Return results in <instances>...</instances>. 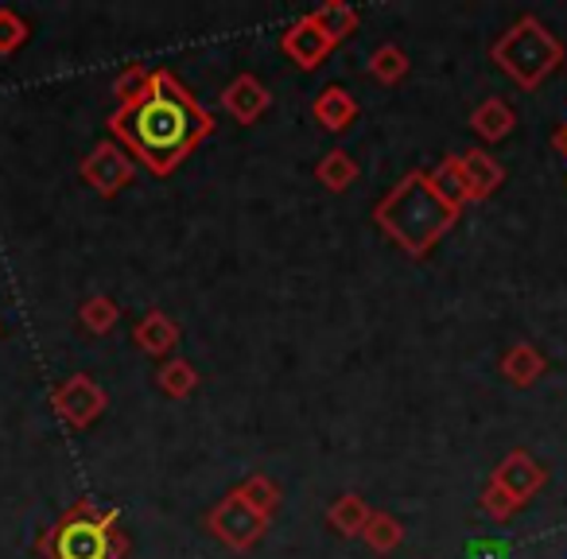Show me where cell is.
<instances>
[{
	"label": "cell",
	"instance_id": "30bf717a",
	"mask_svg": "<svg viewBox=\"0 0 567 559\" xmlns=\"http://www.w3.org/2000/svg\"><path fill=\"white\" fill-rule=\"evenodd\" d=\"M221 110L237 121V125H257L268 110H272V94L257 74H237L226 90H221Z\"/></svg>",
	"mask_w": 567,
	"mask_h": 559
},
{
	"label": "cell",
	"instance_id": "8992f818",
	"mask_svg": "<svg viewBox=\"0 0 567 559\" xmlns=\"http://www.w3.org/2000/svg\"><path fill=\"white\" fill-rule=\"evenodd\" d=\"M79 175L86 187H94L102 198H117L121 190L133 183L136 175V159L121 148L117 141H102L90 148V156H82Z\"/></svg>",
	"mask_w": 567,
	"mask_h": 559
},
{
	"label": "cell",
	"instance_id": "7a4b0ae2",
	"mask_svg": "<svg viewBox=\"0 0 567 559\" xmlns=\"http://www.w3.org/2000/svg\"><path fill=\"white\" fill-rule=\"evenodd\" d=\"M373 221L378 229L404 252V257L420 260L451 234L458 214L435 195L427 172H409L378 206H373Z\"/></svg>",
	"mask_w": 567,
	"mask_h": 559
},
{
	"label": "cell",
	"instance_id": "7c38bea8",
	"mask_svg": "<svg viewBox=\"0 0 567 559\" xmlns=\"http://www.w3.org/2000/svg\"><path fill=\"white\" fill-rule=\"evenodd\" d=\"M458 159V172H463V183H466V195H471V203H486V198L497 195V187L505 183V167L497 164L489 152L482 148H471L463 152Z\"/></svg>",
	"mask_w": 567,
	"mask_h": 559
},
{
	"label": "cell",
	"instance_id": "2e32d148",
	"mask_svg": "<svg viewBox=\"0 0 567 559\" xmlns=\"http://www.w3.org/2000/svg\"><path fill=\"white\" fill-rule=\"evenodd\" d=\"M370 513L373 509L362 494H339L331 501V509H327V525H331L339 536H347V540H354V536H362Z\"/></svg>",
	"mask_w": 567,
	"mask_h": 559
},
{
	"label": "cell",
	"instance_id": "7402d4cb",
	"mask_svg": "<svg viewBox=\"0 0 567 559\" xmlns=\"http://www.w3.org/2000/svg\"><path fill=\"white\" fill-rule=\"evenodd\" d=\"M427 179H432L435 195H440L443 203L451 206V210L463 214V206L471 203V195H466V183H463V172H458V159L455 156L440 159V164L427 172Z\"/></svg>",
	"mask_w": 567,
	"mask_h": 559
},
{
	"label": "cell",
	"instance_id": "603a6c76",
	"mask_svg": "<svg viewBox=\"0 0 567 559\" xmlns=\"http://www.w3.org/2000/svg\"><path fill=\"white\" fill-rule=\"evenodd\" d=\"M412 63L409 55H404V48H396V43H385V48H378L370 55V79L378 82V86H401L404 79H409Z\"/></svg>",
	"mask_w": 567,
	"mask_h": 559
},
{
	"label": "cell",
	"instance_id": "484cf974",
	"mask_svg": "<svg viewBox=\"0 0 567 559\" xmlns=\"http://www.w3.org/2000/svg\"><path fill=\"white\" fill-rule=\"evenodd\" d=\"M478 509L486 513L489 520H497V525H505V520L517 517V513L525 509V505L513 501V497L505 494L502 486H494V482H486V489H482V494H478Z\"/></svg>",
	"mask_w": 567,
	"mask_h": 559
},
{
	"label": "cell",
	"instance_id": "4fadbf2b",
	"mask_svg": "<svg viewBox=\"0 0 567 559\" xmlns=\"http://www.w3.org/2000/svg\"><path fill=\"white\" fill-rule=\"evenodd\" d=\"M517 128V110L505 97H486L478 110L471 113V133L482 144H502L505 136Z\"/></svg>",
	"mask_w": 567,
	"mask_h": 559
},
{
	"label": "cell",
	"instance_id": "d4e9b609",
	"mask_svg": "<svg viewBox=\"0 0 567 559\" xmlns=\"http://www.w3.org/2000/svg\"><path fill=\"white\" fill-rule=\"evenodd\" d=\"M148 82H152V71L144 63L125 66V71L113 79V97H117V110H121V105H133L136 97L148 90Z\"/></svg>",
	"mask_w": 567,
	"mask_h": 559
},
{
	"label": "cell",
	"instance_id": "83f0119b",
	"mask_svg": "<svg viewBox=\"0 0 567 559\" xmlns=\"http://www.w3.org/2000/svg\"><path fill=\"white\" fill-rule=\"evenodd\" d=\"M551 148H556V152H559V156H564V159H567V121H564V125H559V128H556V136H551Z\"/></svg>",
	"mask_w": 567,
	"mask_h": 559
},
{
	"label": "cell",
	"instance_id": "d6986e66",
	"mask_svg": "<svg viewBox=\"0 0 567 559\" xmlns=\"http://www.w3.org/2000/svg\"><path fill=\"white\" fill-rule=\"evenodd\" d=\"M156 389L164 396H172V401H187V396L198 389V370L187 362V358H167V362H159V370H156Z\"/></svg>",
	"mask_w": 567,
	"mask_h": 559
},
{
	"label": "cell",
	"instance_id": "ffe728a7",
	"mask_svg": "<svg viewBox=\"0 0 567 559\" xmlns=\"http://www.w3.org/2000/svg\"><path fill=\"white\" fill-rule=\"evenodd\" d=\"M362 540H365V548H370V551L389 556V551H396L404 544V525L393 517V513L373 509L370 520H365V528H362Z\"/></svg>",
	"mask_w": 567,
	"mask_h": 559
},
{
	"label": "cell",
	"instance_id": "ac0fdd59",
	"mask_svg": "<svg viewBox=\"0 0 567 559\" xmlns=\"http://www.w3.org/2000/svg\"><path fill=\"white\" fill-rule=\"evenodd\" d=\"M316 179L323 183L331 195H342L358 183V159L347 148H331L323 159L316 164Z\"/></svg>",
	"mask_w": 567,
	"mask_h": 559
},
{
	"label": "cell",
	"instance_id": "cb8c5ba5",
	"mask_svg": "<svg viewBox=\"0 0 567 559\" xmlns=\"http://www.w3.org/2000/svg\"><path fill=\"white\" fill-rule=\"evenodd\" d=\"M79 323L86 327L90 334L102 339V334H110L113 327L121 323V308L110 300V296H90V300L79 308Z\"/></svg>",
	"mask_w": 567,
	"mask_h": 559
},
{
	"label": "cell",
	"instance_id": "5b68a950",
	"mask_svg": "<svg viewBox=\"0 0 567 559\" xmlns=\"http://www.w3.org/2000/svg\"><path fill=\"white\" fill-rule=\"evenodd\" d=\"M206 532H210L221 548L249 551V548H257L260 536L268 532V520L260 517V513H252L249 505L229 489V494L221 497V501H214L210 513H206Z\"/></svg>",
	"mask_w": 567,
	"mask_h": 559
},
{
	"label": "cell",
	"instance_id": "ba28073f",
	"mask_svg": "<svg viewBox=\"0 0 567 559\" xmlns=\"http://www.w3.org/2000/svg\"><path fill=\"white\" fill-rule=\"evenodd\" d=\"M489 482H494V486H502L505 494L513 497V501L528 505L544 489V482H548V470H544V466L536 463L528 451H509V455H505L502 463L494 466Z\"/></svg>",
	"mask_w": 567,
	"mask_h": 559
},
{
	"label": "cell",
	"instance_id": "4316f807",
	"mask_svg": "<svg viewBox=\"0 0 567 559\" xmlns=\"http://www.w3.org/2000/svg\"><path fill=\"white\" fill-rule=\"evenodd\" d=\"M28 20L20 17V12H12V9H0V59H9V55H17L20 48L28 43Z\"/></svg>",
	"mask_w": 567,
	"mask_h": 559
},
{
	"label": "cell",
	"instance_id": "3957f363",
	"mask_svg": "<svg viewBox=\"0 0 567 559\" xmlns=\"http://www.w3.org/2000/svg\"><path fill=\"white\" fill-rule=\"evenodd\" d=\"M43 559H125L128 536L117 509H102L90 497H79L63 517L35 540Z\"/></svg>",
	"mask_w": 567,
	"mask_h": 559
},
{
	"label": "cell",
	"instance_id": "277c9868",
	"mask_svg": "<svg viewBox=\"0 0 567 559\" xmlns=\"http://www.w3.org/2000/svg\"><path fill=\"white\" fill-rule=\"evenodd\" d=\"M489 63L520 90H540L564 66V43L536 17H520L489 43Z\"/></svg>",
	"mask_w": 567,
	"mask_h": 559
},
{
	"label": "cell",
	"instance_id": "8fae6325",
	"mask_svg": "<svg viewBox=\"0 0 567 559\" xmlns=\"http://www.w3.org/2000/svg\"><path fill=\"white\" fill-rule=\"evenodd\" d=\"M179 339H183L179 323H175V319L167 315V311H159V308L144 311V315L136 319V327H133V342L148 358H159V362H167V354L179 346Z\"/></svg>",
	"mask_w": 567,
	"mask_h": 559
},
{
	"label": "cell",
	"instance_id": "44dd1931",
	"mask_svg": "<svg viewBox=\"0 0 567 559\" xmlns=\"http://www.w3.org/2000/svg\"><path fill=\"white\" fill-rule=\"evenodd\" d=\"M237 497H241L245 505H249L252 513H260L265 520H272L276 517V509H280V501H284V494H280V486H276L268 474H249V478L241 482V486L234 489Z\"/></svg>",
	"mask_w": 567,
	"mask_h": 559
},
{
	"label": "cell",
	"instance_id": "9c48e42d",
	"mask_svg": "<svg viewBox=\"0 0 567 559\" xmlns=\"http://www.w3.org/2000/svg\"><path fill=\"white\" fill-rule=\"evenodd\" d=\"M280 51L288 59H292L300 71H319V66L331 59V51H334V43L323 35V28L316 24L311 17H300V20H292V24L284 28V35H280Z\"/></svg>",
	"mask_w": 567,
	"mask_h": 559
},
{
	"label": "cell",
	"instance_id": "6da1fadb",
	"mask_svg": "<svg viewBox=\"0 0 567 559\" xmlns=\"http://www.w3.org/2000/svg\"><path fill=\"white\" fill-rule=\"evenodd\" d=\"M110 141H117L128 156L152 175H172L179 164L214 136V113L175 79L172 71H152V82L133 105L110 113Z\"/></svg>",
	"mask_w": 567,
	"mask_h": 559
},
{
	"label": "cell",
	"instance_id": "52a82bcc",
	"mask_svg": "<svg viewBox=\"0 0 567 559\" xmlns=\"http://www.w3.org/2000/svg\"><path fill=\"white\" fill-rule=\"evenodd\" d=\"M105 404H110V393H105L90 373H74V377H66L63 385L51 393L55 416L63 420L66 427H74V432H86V427L105 412Z\"/></svg>",
	"mask_w": 567,
	"mask_h": 559
},
{
	"label": "cell",
	"instance_id": "e0dca14e",
	"mask_svg": "<svg viewBox=\"0 0 567 559\" xmlns=\"http://www.w3.org/2000/svg\"><path fill=\"white\" fill-rule=\"evenodd\" d=\"M308 17L316 20L319 28H323V35L334 43V48H339L342 40H350V35L358 32V24H362L358 9H354V4H347V0H327L323 9L308 12Z\"/></svg>",
	"mask_w": 567,
	"mask_h": 559
},
{
	"label": "cell",
	"instance_id": "5bb4252c",
	"mask_svg": "<svg viewBox=\"0 0 567 559\" xmlns=\"http://www.w3.org/2000/svg\"><path fill=\"white\" fill-rule=\"evenodd\" d=\"M311 117L327 128V133H347L358 121V102L347 86H327L323 94L311 102Z\"/></svg>",
	"mask_w": 567,
	"mask_h": 559
},
{
	"label": "cell",
	"instance_id": "9a60e30c",
	"mask_svg": "<svg viewBox=\"0 0 567 559\" xmlns=\"http://www.w3.org/2000/svg\"><path fill=\"white\" fill-rule=\"evenodd\" d=\"M548 370V358L533 346V342H513L502 354V377L509 381L513 389H533L536 381Z\"/></svg>",
	"mask_w": 567,
	"mask_h": 559
}]
</instances>
